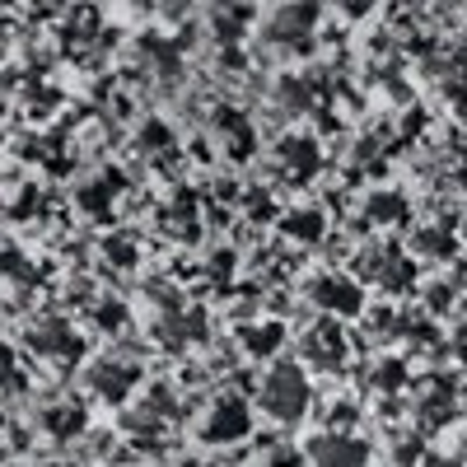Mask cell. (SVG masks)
<instances>
[{
    "mask_svg": "<svg viewBox=\"0 0 467 467\" xmlns=\"http://www.w3.org/2000/svg\"><path fill=\"white\" fill-rule=\"evenodd\" d=\"M308 402H314V388H308V374L299 365H271L262 379V411L281 425H295Z\"/></svg>",
    "mask_w": 467,
    "mask_h": 467,
    "instance_id": "1",
    "label": "cell"
},
{
    "mask_svg": "<svg viewBox=\"0 0 467 467\" xmlns=\"http://www.w3.org/2000/svg\"><path fill=\"white\" fill-rule=\"evenodd\" d=\"M248 435H253V407L244 398H234V393L215 398L211 411L202 416V440L206 444H239Z\"/></svg>",
    "mask_w": 467,
    "mask_h": 467,
    "instance_id": "2",
    "label": "cell"
},
{
    "mask_svg": "<svg viewBox=\"0 0 467 467\" xmlns=\"http://www.w3.org/2000/svg\"><path fill=\"white\" fill-rule=\"evenodd\" d=\"M304 453L314 467H369V458H374V449L360 435H346V431L318 435L314 444H304Z\"/></svg>",
    "mask_w": 467,
    "mask_h": 467,
    "instance_id": "3",
    "label": "cell"
},
{
    "mask_svg": "<svg viewBox=\"0 0 467 467\" xmlns=\"http://www.w3.org/2000/svg\"><path fill=\"white\" fill-rule=\"evenodd\" d=\"M314 24H318V10L308 5V0H285V5L271 15L266 37H271L276 47L299 52V47H308V37H314Z\"/></svg>",
    "mask_w": 467,
    "mask_h": 467,
    "instance_id": "4",
    "label": "cell"
},
{
    "mask_svg": "<svg viewBox=\"0 0 467 467\" xmlns=\"http://www.w3.org/2000/svg\"><path fill=\"white\" fill-rule=\"evenodd\" d=\"M308 295H314L323 308H332V314H360V308H365L360 285H350L346 276H323V281L308 285Z\"/></svg>",
    "mask_w": 467,
    "mask_h": 467,
    "instance_id": "5",
    "label": "cell"
},
{
    "mask_svg": "<svg viewBox=\"0 0 467 467\" xmlns=\"http://www.w3.org/2000/svg\"><path fill=\"white\" fill-rule=\"evenodd\" d=\"M89 383L99 388V393H103L108 402H122V398L131 393V388H136V369H131V365H99Z\"/></svg>",
    "mask_w": 467,
    "mask_h": 467,
    "instance_id": "6",
    "label": "cell"
},
{
    "mask_svg": "<svg viewBox=\"0 0 467 467\" xmlns=\"http://www.w3.org/2000/svg\"><path fill=\"white\" fill-rule=\"evenodd\" d=\"M47 425H52L57 435H70V431H80V425H85V416H80V407H52L47 411Z\"/></svg>",
    "mask_w": 467,
    "mask_h": 467,
    "instance_id": "7",
    "label": "cell"
},
{
    "mask_svg": "<svg viewBox=\"0 0 467 467\" xmlns=\"http://www.w3.org/2000/svg\"><path fill=\"white\" fill-rule=\"evenodd\" d=\"M290 234H308V239H318V234H323V220L314 215V211H299V215H290Z\"/></svg>",
    "mask_w": 467,
    "mask_h": 467,
    "instance_id": "8",
    "label": "cell"
},
{
    "mask_svg": "<svg viewBox=\"0 0 467 467\" xmlns=\"http://www.w3.org/2000/svg\"><path fill=\"white\" fill-rule=\"evenodd\" d=\"M337 10H341V15H350V19H360V15H369V10H374V0H337Z\"/></svg>",
    "mask_w": 467,
    "mask_h": 467,
    "instance_id": "9",
    "label": "cell"
},
{
    "mask_svg": "<svg viewBox=\"0 0 467 467\" xmlns=\"http://www.w3.org/2000/svg\"><path fill=\"white\" fill-rule=\"evenodd\" d=\"M187 467H224V462H211V458H197V462H187Z\"/></svg>",
    "mask_w": 467,
    "mask_h": 467,
    "instance_id": "10",
    "label": "cell"
}]
</instances>
